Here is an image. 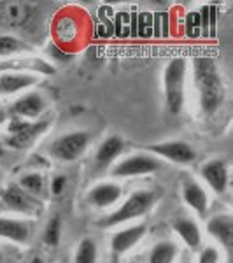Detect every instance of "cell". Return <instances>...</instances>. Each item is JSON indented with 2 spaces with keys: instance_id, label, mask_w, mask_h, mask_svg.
I'll use <instances>...</instances> for the list:
<instances>
[{
  "instance_id": "cell-1",
  "label": "cell",
  "mask_w": 233,
  "mask_h": 263,
  "mask_svg": "<svg viewBox=\"0 0 233 263\" xmlns=\"http://www.w3.org/2000/svg\"><path fill=\"white\" fill-rule=\"evenodd\" d=\"M193 76L202 111L205 114H214L224 102V84L218 65L210 57H195Z\"/></svg>"
},
{
  "instance_id": "cell-2",
  "label": "cell",
  "mask_w": 233,
  "mask_h": 263,
  "mask_svg": "<svg viewBox=\"0 0 233 263\" xmlns=\"http://www.w3.org/2000/svg\"><path fill=\"white\" fill-rule=\"evenodd\" d=\"M184 78H186V60L181 57L172 58L163 72L165 83V100L172 114H179L184 105Z\"/></svg>"
},
{
  "instance_id": "cell-3",
  "label": "cell",
  "mask_w": 233,
  "mask_h": 263,
  "mask_svg": "<svg viewBox=\"0 0 233 263\" xmlns=\"http://www.w3.org/2000/svg\"><path fill=\"white\" fill-rule=\"evenodd\" d=\"M152 202H154V192H135L126 198L120 209H116L112 214L105 216L104 219H100L99 227L111 228L125 221H130L133 218H139V216L146 214L151 209Z\"/></svg>"
},
{
  "instance_id": "cell-4",
  "label": "cell",
  "mask_w": 233,
  "mask_h": 263,
  "mask_svg": "<svg viewBox=\"0 0 233 263\" xmlns=\"http://www.w3.org/2000/svg\"><path fill=\"white\" fill-rule=\"evenodd\" d=\"M49 126L48 120H37V121H25L20 118H11L9 125L6 130V144L14 149H25L44 134L46 128Z\"/></svg>"
},
{
  "instance_id": "cell-5",
  "label": "cell",
  "mask_w": 233,
  "mask_h": 263,
  "mask_svg": "<svg viewBox=\"0 0 233 263\" xmlns=\"http://www.w3.org/2000/svg\"><path fill=\"white\" fill-rule=\"evenodd\" d=\"M90 135L88 132H72V134L62 135L54 142H51L49 153L53 158L62 160V162H72L79 158L88 147Z\"/></svg>"
},
{
  "instance_id": "cell-6",
  "label": "cell",
  "mask_w": 233,
  "mask_h": 263,
  "mask_svg": "<svg viewBox=\"0 0 233 263\" xmlns=\"http://www.w3.org/2000/svg\"><path fill=\"white\" fill-rule=\"evenodd\" d=\"M54 39L58 46L65 51H70L81 39V20L72 12H62L56 20H54Z\"/></svg>"
},
{
  "instance_id": "cell-7",
  "label": "cell",
  "mask_w": 233,
  "mask_h": 263,
  "mask_svg": "<svg viewBox=\"0 0 233 263\" xmlns=\"http://www.w3.org/2000/svg\"><path fill=\"white\" fill-rule=\"evenodd\" d=\"M162 167V162L151 155H135L130 158L123 160L112 168V176L116 177H132L142 176V174H151Z\"/></svg>"
},
{
  "instance_id": "cell-8",
  "label": "cell",
  "mask_w": 233,
  "mask_h": 263,
  "mask_svg": "<svg viewBox=\"0 0 233 263\" xmlns=\"http://www.w3.org/2000/svg\"><path fill=\"white\" fill-rule=\"evenodd\" d=\"M147 151L152 153V155L162 156V158L170 160L173 163H189L197 158V153H195L193 147L181 141L152 144V146H147Z\"/></svg>"
},
{
  "instance_id": "cell-9",
  "label": "cell",
  "mask_w": 233,
  "mask_h": 263,
  "mask_svg": "<svg viewBox=\"0 0 233 263\" xmlns=\"http://www.w3.org/2000/svg\"><path fill=\"white\" fill-rule=\"evenodd\" d=\"M33 14L32 6L25 2H0V23L9 28H21L30 21Z\"/></svg>"
},
{
  "instance_id": "cell-10",
  "label": "cell",
  "mask_w": 233,
  "mask_h": 263,
  "mask_svg": "<svg viewBox=\"0 0 233 263\" xmlns=\"http://www.w3.org/2000/svg\"><path fill=\"white\" fill-rule=\"evenodd\" d=\"M2 202L6 203L9 209L18 211V213H25V214H33L41 209V202L37 200L35 197L23 192L18 184L7 186L6 192L2 195Z\"/></svg>"
},
{
  "instance_id": "cell-11",
  "label": "cell",
  "mask_w": 233,
  "mask_h": 263,
  "mask_svg": "<svg viewBox=\"0 0 233 263\" xmlns=\"http://www.w3.org/2000/svg\"><path fill=\"white\" fill-rule=\"evenodd\" d=\"M202 177L210 190L216 193H224L228 188V167L223 160H212L202 167Z\"/></svg>"
},
{
  "instance_id": "cell-12",
  "label": "cell",
  "mask_w": 233,
  "mask_h": 263,
  "mask_svg": "<svg viewBox=\"0 0 233 263\" xmlns=\"http://www.w3.org/2000/svg\"><path fill=\"white\" fill-rule=\"evenodd\" d=\"M144 232H146V224H135V227H130L126 230L114 233L111 239V248L114 251V256H120V254L130 251L142 239Z\"/></svg>"
},
{
  "instance_id": "cell-13",
  "label": "cell",
  "mask_w": 233,
  "mask_h": 263,
  "mask_svg": "<svg viewBox=\"0 0 233 263\" xmlns=\"http://www.w3.org/2000/svg\"><path fill=\"white\" fill-rule=\"evenodd\" d=\"M46 109V100L41 93L33 91L28 95H23L21 99H18L12 105V112L16 118H37L41 116L42 111Z\"/></svg>"
},
{
  "instance_id": "cell-14",
  "label": "cell",
  "mask_w": 233,
  "mask_h": 263,
  "mask_svg": "<svg viewBox=\"0 0 233 263\" xmlns=\"http://www.w3.org/2000/svg\"><path fill=\"white\" fill-rule=\"evenodd\" d=\"M207 230L214 237L218 242L224 246V249L230 251L233 244V219L228 214L214 216L209 223H207Z\"/></svg>"
},
{
  "instance_id": "cell-15",
  "label": "cell",
  "mask_w": 233,
  "mask_h": 263,
  "mask_svg": "<svg viewBox=\"0 0 233 263\" xmlns=\"http://www.w3.org/2000/svg\"><path fill=\"white\" fill-rule=\"evenodd\" d=\"M121 198V188L114 182H100L88 193V202L95 207H109Z\"/></svg>"
},
{
  "instance_id": "cell-16",
  "label": "cell",
  "mask_w": 233,
  "mask_h": 263,
  "mask_svg": "<svg viewBox=\"0 0 233 263\" xmlns=\"http://www.w3.org/2000/svg\"><path fill=\"white\" fill-rule=\"evenodd\" d=\"M183 198L195 213L200 216L205 214L209 209V197H207L205 190L195 181H186L183 184Z\"/></svg>"
},
{
  "instance_id": "cell-17",
  "label": "cell",
  "mask_w": 233,
  "mask_h": 263,
  "mask_svg": "<svg viewBox=\"0 0 233 263\" xmlns=\"http://www.w3.org/2000/svg\"><path fill=\"white\" fill-rule=\"evenodd\" d=\"M37 81L39 76L25 74V72H4L0 76V93H16L23 88H30Z\"/></svg>"
},
{
  "instance_id": "cell-18",
  "label": "cell",
  "mask_w": 233,
  "mask_h": 263,
  "mask_svg": "<svg viewBox=\"0 0 233 263\" xmlns=\"http://www.w3.org/2000/svg\"><path fill=\"white\" fill-rule=\"evenodd\" d=\"M0 237L14 242H27L30 239V227L18 219L0 218Z\"/></svg>"
},
{
  "instance_id": "cell-19",
  "label": "cell",
  "mask_w": 233,
  "mask_h": 263,
  "mask_svg": "<svg viewBox=\"0 0 233 263\" xmlns=\"http://www.w3.org/2000/svg\"><path fill=\"white\" fill-rule=\"evenodd\" d=\"M173 230L179 233V237L184 240V244L189 249H198L202 244V235H200V228L198 224L191 221V219H177L173 221Z\"/></svg>"
},
{
  "instance_id": "cell-20",
  "label": "cell",
  "mask_w": 233,
  "mask_h": 263,
  "mask_svg": "<svg viewBox=\"0 0 233 263\" xmlns=\"http://www.w3.org/2000/svg\"><path fill=\"white\" fill-rule=\"evenodd\" d=\"M123 151V141L120 137H109L100 144L99 151H96V162L100 165H105L112 162L118 155Z\"/></svg>"
},
{
  "instance_id": "cell-21",
  "label": "cell",
  "mask_w": 233,
  "mask_h": 263,
  "mask_svg": "<svg viewBox=\"0 0 233 263\" xmlns=\"http://www.w3.org/2000/svg\"><path fill=\"white\" fill-rule=\"evenodd\" d=\"M177 246L173 242H158L149 253V263H173Z\"/></svg>"
},
{
  "instance_id": "cell-22",
  "label": "cell",
  "mask_w": 233,
  "mask_h": 263,
  "mask_svg": "<svg viewBox=\"0 0 233 263\" xmlns=\"http://www.w3.org/2000/svg\"><path fill=\"white\" fill-rule=\"evenodd\" d=\"M18 186L23 192H27L28 195L37 198V195H42L44 192V177L41 176L39 172H30V174H23L20 177Z\"/></svg>"
},
{
  "instance_id": "cell-23",
  "label": "cell",
  "mask_w": 233,
  "mask_h": 263,
  "mask_svg": "<svg viewBox=\"0 0 233 263\" xmlns=\"http://www.w3.org/2000/svg\"><path fill=\"white\" fill-rule=\"evenodd\" d=\"M32 46L12 35H0V57H12L16 53L30 51Z\"/></svg>"
},
{
  "instance_id": "cell-24",
  "label": "cell",
  "mask_w": 233,
  "mask_h": 263,
  "mask_svg": "<svg viewBox=\"0 0 233 263\" xmlns=\"http://www.w3.org/2000/svg\"><path fill=\"white\" fill-rule=\"evenodd\" d=\"M96 244L93 239H83L75 251L74 263H96Z\"/></svg>"
},
{
  "instance_id": "cell-25",
  "label": "cell",
  "mask_w": 233,
  "mask_h": 263,
  "mask_svg": "<svg viewBox=\"0 0 233 263\" xmlns=\"http://www.w3.org/2000/svg\"><path fill=\"white\" fill-rule=\"evenodd\" d=\"M62 235V219L60 216H53L44 228V242L48 246H58Z\"/></svg>"
},
{
  "instance_id": "cell-26",
  "label": "cell",
  "mask_w": 233,
  "mask_h": 263,
  "mask_svg": "<svg viewBox=\"0 0 233 263\" xmlns=\"http://www.w3.org/2000/svg\"><path fill=\"white\" fill-rule=\"evenodd\" d=\"M152 32L160 37H165L168 32V16L163 14V12H158V14L152 18Z\"/></svg>"
},
{
  "instance_id": "cell-27",
  "label": "cell",
  "mask_w": 233,
  "mask_h": 263,
  "mask_svg": "<svg viewBox=\"0 0 233 263\" xmlns=\"http://www.w3.org/2000/svg\"><path fill=\"white\" fill-rule=\"evenodd\" d=\"M198 263H219V253L216 248H205L200 251Z\"/></svg>"
},
{
  "instance_id": "cell-28",
  "label": "cell",
  "mask_w": 233,
  "mask_h": 263,
  "mask_svg": "<svg viewBox=\"0 0 233 263\" xmlns=\"http://www.w3.org/2000/svg\"><path fill=\"white\" fill-rule=\"evenodd\" d=\"M49 54H51V58L56 62H69L72 60V57H74L72 51H65V49L58 48V46H49Z\"/></svg>"
},
{
  "instance_id": "cell-29",
  "label": "cell",
  "mask_w": 233,
  "mask_h": 263,
  "mask_svg": "<svg viewBox=\"0 0 233 263\" xmlns=\"http://www.w3.org/2000/svg\"><path fill=\"white\" fill-rule=\"evenodd\" d=\"M67 188V177L65 176H56L53 181H51V193L54 197H60V195L65 192Z\"/></svg>"
},
{
  "instance_id": "cell-30",
  "label": "cell",
  "mask_w": 233,
  "mask_h": 263,
  "mask_svg": "<svg viewBox=\"0 0 233 263\" xmlns=\"http://www.w3.org/2000/svg\"><path fill=\"white\" fill-rule=\"evenodd\" d=\"M188 33H189V37H197V33L198 30H202V23H200V14H189L188 16Z\"/></svg>"
},
{
  "instance_id": "cell-31",
  "label": "cell",
  "mask_w": 233,
  "mask_h": 263,
  "mask_svg": "<svg viewBox=\"0 0 233 263\" xmlns=\"http://www.w3.org/2000/svg\"><path fill=\"white\" fill-rule=\"evenodd\" d=\"M30 263H44V261H42L39 256H35V258H32V261H30Z\"/></svg>"
},
{
  "instance_id": "cell-32",
  "label": "cell",
  "mask_w": 233,
  "mask_h": 263,
  "mask_svg": "<svg viewBox=\"0 0 233 263\" xmlns=\"http://www.w3.org/2000/svg\"><path fill=\"white\" fill-rule=\"evenodd\" d=\"M4 155V144H2V141H0V156Z\"/></svg>"
},
{
  "instance_id": "cell-33",
  "label": "cell",
  "mask_w": 233,
  "mask_h": 263,
  "mask_svg": "<svg viewBox=\"0 0 233 263\" xmlns=\"http://www.w3.org/2000/svg\"><path fill=\"white\" fill-rule=\"evenodd\" d=\"M111 263H120V261H118V256H114V258H112V261H111Z\"/></svg>"
},
{
  "instance_id": "cell-34",
  "label": "cell",
  "mask_w": 233,
  "mask_h": 263,
  "mask_svg": "<svg viewBox=\"0 0 233 263\" xmlns=\"http://www.w3.org/2000/svg\"><path fill=\"white\" fill-rule=\"evenodd\" d=\"M0 120H2V111H0Z\"/></svg>"
},
{
  "instance_id": "cell-35",
  "label": "cell",
  "mask_w": 233,
  "mask_h": 263,
  "mask_svg": "<svg viewBox=\"0 0 233 263\" xmlns=\"http://www.w3.org/2000/svg\"><path fill=\"white\" fill-rule=\"evenodd\" d=\"M0 261H2V253H0Z\"/></svg>"
},
{
  "instance_id": "cell-36",
  "label": "cell",
  "mask_w": 233,
  "mask_h": 263,
  "mask_svg": "<svg viewBox=\"0 0 233 263\" xmlns=\"http://www.w3.org/2000/svg\"><path fill=\"white\" fill-rule=\"evenodd\" d=\"M183 263H189V261H183Z\"/></svg>"
},
{
  "instance_id": "cell-37",
  "label": "cell",
  "mask_w": 233,
  "mask_h": 263,
  "mask_svg": "<svg viewBox=\"0 0 233 263\" xmlns=\"http://www.w3.org/2000/svg\"><path fill=\"white\" fill-rule=\"evenodd\" d=\"M132 263H139V261H132Z\"/></svg>"
}]
</instances>
